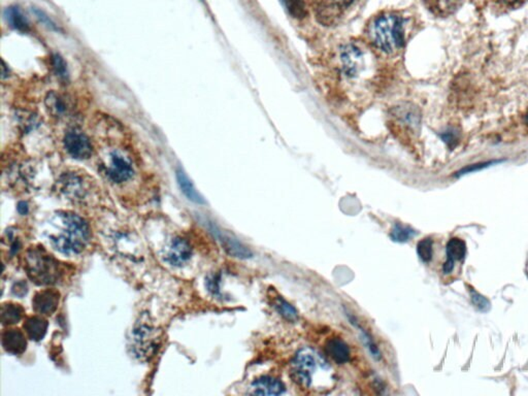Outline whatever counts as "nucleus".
Instances as JSON below:
<instances>
[{
    "instance_id": "17",
    "label": "nucleus",
    "mask_w": 528,
    "mask_h": 396,
    "mask_svg": "<svg viewBox=\"0 0 528 396\" xmlns=\"http://www.w3.org/2000/svg\"><path fill=\"white\" fill-rule=\"evenodd\" d=\"M286 391V387L278 379L264 376L251 385L250 393L254 395L279 396Z\"/></svg>"
},
{
    "instance_id": "6",
    "label": "nucleus",
    "mask_w": 528,
    "mask_h": 396,
    "mask_svg": "<svg viewBox=\"0 0 528 396\" xmlns=\"http://www.w3.org/2000/svg\"><path fill=\"white\" fill-rule=\"evenodd\" d=\"M339 66L346 77L350 79L359 77L368 66L366 49L356 43L345 44L339 50Z\"/></svg>"
},
{
    "instance_id": "4",
    "label": "nucleus",
    "mask_w": 528,
    "mask_h": 396,
    "mask_svg": "<svg viewBox=\"0 0 528 396\" xmlns=\"http://www.w3.org/2000/svg\"><path fill=\"white\" fill-rule=\"evenodd\" d=\"M24 261L27 276L39 286L57 284L62 278V264L43 247H30Z\"/></svg>"
},
{
    "instance_id": "23",
    "label": "nucleus",
    "mask_w": 528,
    "mask_h": 396,
    "mask_svg": "<svg viewBox=\"0 0 528 396\" xmlns=\"http://www.w3.org/2000/svg\"><path fill=\"white\" fill-rule=\"evenodd\" d=\"M46 106L54 117H66L69 111L68 102L64 96L56 92H50L46 97Z\"/></svg>"
},
{
    "instance_id": "28",
    "label": "nucleus",
    "mask_w": 528,
    "mask_h": 396,
    "mask_svg": "<svg viewBox=\"0 0 528 396\" xmlns=\"http://www.w3.org/2000/svg\"><path fill=\"white\" fill-rule=\"evenodd\" d=\"M490 6L496 10L507 12V10H516L527 3L528 0H488Z\"/></svg>"
},
{
    "instance_id": "15",
    "label": "nucleus",
    "mask_w": 528,
    "mask_h": 396,
    "mask_svg": "<svg viewBox=\"0 0 528 396\" xmlns=\"http://www.w3.org/2000/svg\"><path fill=\"white\" fill-rule=\"evenodd\" d=\"M1 343L4 351L12 355H21L27 349V339L25 333L18 328L3 330Z\"/></svg>"
},
{
    "instance_id": "9",
    "label": "nucleus",
    "mask_w": 528,
    "mask_h": 396,
    "mask_svg": "<svg viewBox=\"0 0 528 396\" xmlns=\"http://www.w3.org/2000/svg\"><path fill=\"white\" fill-rule=\"evenodd\" d=\"M60 190L70 200L83 201L89 192V184L83 176L77 173H66L60 177Z\"/></svg>"
},
{
    "instance_id": "21",
    "label": "nucleus",
    "mask_w": 528,
    "mask_h": 396,
    "mask_svg": "<svg viewBox=\"0 0 528 396\" xmlns=\"http://www.w3.org/2000/svg\"><path fill=\"white\" fill-rule=\"evenodd\" d=\"M25 310L22 305L15 303H4L1 305V322L4 326H14L24 317Z\"/></svg>"
},
{
    "instance_id": "33",
    "label": "nucleus",
    "mask_w": 528,
    "mask_h": 396,
    "mask_svg": "<svg viewBox=\"0 0 528 396\" xmlns=\"http://www.w3.org/2000/svg\"><path fill=\"white\" fill-rule=\"evenodd\" d=\"M32 12H35L37 18L39 19V20L41 21L43 24H45L48 28L57 29L55 23H54L53 21H52L51 19H50L49 17H48L47 15L43 12V10H39V8H33Z\"/></svg>"
},
{
    "instance_id": "13",
    "label": "nucleus",
    "mask_w": 528,
    "mask_h": 396,
    "mask_svg": "<svg viewBox=\"0 0 528 396\" xmlns=\"http://www.w3.org/2000/svg\"><path fill=\"white\" fill-rule=\"evenodd\" d=\"M194 249L187 240L183 238H173L165 252V261L173 266L181 267L191 259Z\"/></svg>"
},
{
    "instance_id": "34",
    "label": "nucleus",
    "mask_w": 528,
    "mask_h": 396,
    "mask_svg": "<svg viewBox=\"0 0 528 396\" xmlns=\"http://www.w3.org/2000/svg\"><path fill=\"white\" fill-rule=\"evenodd\" d=\"M443 138L449 146H455L456 142H458V131L455 129H450L444 133Z\"/></svg>"
},
{
    "instance_id": "29",
    "label": "nucleus",
    "mask_w": 528,
    "mask_h": 396,
    "mask_svg": "<svg viewBox=\"0 0 528 396\" xmlns=\"http://www.w3.org/2000/svg\"><path fill=\"white\" fill-rule=\"evenodd\" d=\"M276 309H278L279 313L285 318V319L289 320V321H296L299 319V314H297L296 310L287 303L284 299H279L276 301Z\"/></svg>"
},
{
    "instance_id": "16",
    "label": "nucleus",
    "mask_w": 528,
    "mask_h": 396,
    "mask_svg": "<svg viewBox=\"0 0 528 396\" xmlns=\"http://www.w3.org/2000/svg\"><path fill=\"white\" fill-rule=\"evenodd\" d=\"M466 255V245L462 238H453L448 242L446 246V259L443 265V272L445 274L453 272L456 263H460Z\"/></svg>"
},
{
    "instance_id": "11",
    "label": "nucleus",
    "mask_w": 528,
    "mask_h": 396,
    "mask_svg": "<svg viewBox=\"0 0 528 396\" xmlns=\"http://www.w3.org/2000/svg\"><path fill=\"white\" fill-rule=\"evenodd\" d=\"M316 15L321 22L330 24L339 18L355 0H311Z\"/></svg>"
},
{
    "instance_id": "14",
    "label": "nucleus",
    "mask_w": 528,
    "mask_h": 396,
    "mask_svg": "<svg viewBox=\"0 0 528 396\" xmlns=\"http://www.w3.org/2000/svg\"><path fill=\"white\" fill-rule=\"evenodd\" d=\"M211 232L215 234L216 238L221 243L224 250L230 255L240 259H249L253 256V253L242 244L238 238H234L232 234H226L222 232L219 228L213 226L211 228Z\"/></svg>"
},
{
    "instance_id": "2",
    "label": "nucleus",
    "mask_w": 528,
    "mask_h": 396,
    "mask_svg": "<svg viewBox=\"0 0 528 396\" xmlns=\"http://www.w3.org/2000/svg\"><path fill=\"white\" fill-rule=\"evenodd\" d=\"M48 238L52 246L62 254H79L91 238L87 222L77 214L59 211L50 224Z\"/></svg>"
},
{
    "instance_id": "30",
    "label": "nucleus",
    "mask_w": 528,
    "mask_h": 396,
    "mask_svg": "<svg viewBox=\"0 0 528 396\" xmlns=\"http://www.w3.org/2000/svg\"><path fill=\"white\" fill-rule=\"evenodd\" d=\"M469 294H471V303H473V305H475L480 312L486 313V312L489 311L490 308H491V303H490V301H488L485 296H483V295L477 292L473 287H469Z\"/></svg>"
},
{
    "instance_id": "24",
    "label": "nucleus",
    "mask_w": 528,
    "mask_h": 396,
    "mask_svg": "<svg viewBox=\"0 0 528 396\" xmlns=\"http://www.w3.org/2000/svg\"><path fill=\"white\" fill-rule=\"evenodd\" d=\"M176 173H177L178 184H179L180 188H181L183 194L187 196V198L196 203H205V199L198 194V190L196 189L191 181L188 179L185 171L182 169H178Z\"/></svg>"
},
{
    "instance_id": "1",
    "label": "nucleus",
    "mask_w": 528,
    "mask_h": 396,
    "mask_svg": "<svg viewBox=\"0 0 528 396\" xmlns=\"http://www.w3.org/2000/svg\"><path fill=\"white\" fill-rule=\"evenodd\" d=\"M291 377L301 388L310 393H328L337 383L334 370L328 360L312 348L299 350L291 364Z\"/></svg>"
},
{
    "instance_id": "8",
    "label": "nucleus",
    "mask_w": 528,
    "mask_h": 396,
    "mask_svg": "<svg viewBox=\"0 0 528 396\" xmlns=\"http://www.w3.org/2000/svg\"><path fill=\"white\" fill-rule=\"evenodd\" d=\"M391 118L395 131H399V133L404 131V135H415L420 129V112L412 104L396 106L391 112Z\"/></svg>"
},
{
    "instance_id": "7",
    "label": "nucleus",
    "mask_w": 528,
    "mask_h": 396,
    "mask_svg": "<svg viewBox=\"0 0 528 396\" xmlns=\"http://www.w3.org/2000/svg\"><path fill=\"white\" fill-rule=\"evenodd\" d=\"M104 173L115 184H123L133 177L134 167L131 159L122 151H112L109 155L108 162L104 165Z\"/></svg>"
},
{
    "instance_id": "36",
    "label": "nucleus",
    "mask_w": 528,
    "mask_h": 396,
    "mask_svg": "<svg viewBox=\"0 0 528 396\" xmlns=\"http://www.w3.org/2000/svg\"><path fill=\"white\" fill-rule=\"evenodd\" d=\"M525 124H527L528 126V111L527 115H525Z\"/></svg>"
},
{
    "instance_id": "18",
    "label": "nucleus",
    "mask_w": 528,
    "mask_h": 396,
    "mask_svg": "<svg viewBox=\"0 0 528 396\" xmlns=\"http://www.w3.org/2000/svg\"><path fill=\"white\" fill-rule=\"evenodd\" d=\"M464 0H423L425 8L439 18H447L462 8Z\"/></svg>"
},
{
    "instance_id": "3",
    "label": "nucleus",
    "mask_w": 528,
    "mask_h": 396,
    "mask_svg": "<svg viewBox=\"0 0 528 396\" xmlns=\"http://www.w3.org/2000/svg\"><path fill=\"white\" fill-rule=\"evenodd\" d=\"M368 37L377 49L395 53L404 44V19L395 12H380L368 24Z\"/></svg>"
},
{
    "instance_id": "37",
    "label": "nucleus",
    "mask_w": 528,
    "mask_h": 396,
    "mask_svg": "<svg viewBox=\"0 0 528 396\" xmlns=\"http://www.w3.org/2000/svg\"><path fill=\"white\" fill-rule=\"evenodd\" d=\"M201 1H202V0H201Z\"/></svg>"
},
{
    "instance_id": "10",
    "label": "nucleus",
    "mask_w": 528,
    "mask_h": 396,
    "mask_svg": "<svg viewBox=\"0 0 528 396\" xmlns=\"http://www.w3.org/2000/svg\"><path fill=\"white\" fill-rule=\"evenodd\" d=\"M64 144L66 152L77 160L90 158L93 151L89 138L77 129L67 132L64 136Z\"/></svg>"
},
{
    "instance_id": "19",
    "label": "nucleus",
    "mask_w": 528,
    "mask_h": 396,
    "mask_svg": "<svg viewBox=\"0 0 528 396\" xmlns=\"http://www.w3.org/2000/svg\"><path fill=\"white\" fill-rule=\"evenodd\" d=\"M48 326L49 323L41 315L30 316L23 323V330L31 341H39L45 337Z\"/></svg>"
},
{
    "instance_id": "22",
    "label": "nucleus",
    "mask_w": 528,
    "mask_h": 396,
    "mask_svg": "<svg viewBox=\"0 0 528 396\" xmlns=\"http://www.w3.org/2000/svg\"><path fill=\"white\" fill-rule=\"evenodd\" d=\"M4 18H6V22L16 30L21 31V32H27V31L30 30L28 20L18 6H10V8H6Z\"/></svg>"
},
{
    "instance_id": "32",
    "label": "nucleus",
    "mask_w": 528,
    "mask_h": 396,
    "mask_svg": "<svg viewBox=\"0 0 528 396\" xmlns=\"http://www.w3.org/2000/svg\"><path fill=\"white\" fill-rule=\"evenodd\" d=\"M52 64H53L54 70H55L56 75L62 79H66L68 73H67V66L64 58L59 55H54L52 57Z\"/></svg>"
},
{
    "instance_id": "35",
    "label": "nucleus",
    "mask_w": 528,
    "mask_h": 396,
    "mask_svg": "<svg viewBox=\"0 0 528 396\" xmlns=\"http://www.w3.org/2000/svg\"><path fill=\"white\" fill-rule=\"evenodd\" d=\"M18 211L19 213L22 214V215H25V214L28 211V205H27V203L24 202V201H21V202H19Z\"/></svg>"
},
{
    "instance_id": "27",
    "label": "nucleus",
    "mask_w": 528,
    "mask_h": 396,
    "mask_svg": "<svg viewBox=\"0 0 528 396\" xmlns=\"http://www.w3.org/2000/svg\"><path fill=\"white\" fill-rule=\"evenodd\" d=\"M417 253L419 258L423 263H429L433 259V242L431 238H424L420 241L417 245Z\"/></svg>"
},
{
    "instance_id": "25",
    "label": "nucleus",
    "mask_w": 528,
    "mask_h": 396,
    "mask_svg": "<svg viewBox=\"0 0 528 396\" xmlns=\"http://www.w3.org/2000/svg\"><path fill=\"white\" fill-rule=\"evenodd\" d=\"M283 6L286 8L288 14L293 18L301 19L305 18L308 15L307 1L305 0H281Z\"/></svg>"
},
{
    "instance_id": "26",
    "label": "nucleus",
    "mask_w": 528,
    "mask_h": 396,
    "mask_svg": "<svg viewBox=\"0 0 528 396\" xmlns=\"http://www.w3.org/2000/svg\"><path fill=\"white\" fill-rule=\"evenodd\" d=\"M416 234L417 232H415L412 227H410V226L396 223L395 227H393V232H391L390 238L393 242L402 244V243H406L408 242V241L412 240Z\"/></svg>"
},
{
    "instance_id": "31",
    "label": "nucleus",
    "mask_w": 528,
    "mask_h": 396,
    "mask_svg": "<svg viewBox=\"0 0 528 396\" xmlns=\"http://www.w3.org/2000/svg\"><path fill=\"white\" fill-rule=\"evenodd\" d=\"M354 324H356V326H357L358 328H359L360 331H361L362 333V339H364V343H366V348H368V350H370V354H372L373 356H374L376 359H380L381 358V353L380 351H379L378 347H377L376 343H374V339H372V337H370V334H368V332H366V330H364V328H360L359 324L355 323V322H353Z\"/></svg>"
},
{
    "instance_id": "5",
    "label": "nucleus",
    "mask_w": 528,
    "mask_h": 396,
    "mask_svg": "<svg viewBox=\"0 0 528 396\" xmlns=\"http://www.w3.org/2000/svg\"><path fill=\"white\" fill-rule=\"evenodd\" d=\"M160 339V330L149 322L148 316L147 319L140 318L132 330L131 348L134 355L142 361L150 359L158 349Z\"/></svg>"
},
{
    "instance_id": "20",
    "label": "nucleus",
    "mask_w": 528,
    "mask_h": 396,
    "mask_svg": "<svg viewBox=\"0 0 528 396\" xmlns=\"http://www.w3.org/2000/svg\"><path fill=\"white\" fill-rule=\"evenodd\" d=\"M326 352L337 364H343L350 360V349L345 341L332 339L326 343Z\"/></svg>"
},
{
    "instance_id": "12",
    "label": "nucleus",
    "mask_w": 528,
    "mask_h": 396,
    "mask_svg": "<svg viewBox=\"0 0 528 396\" xmlns=\"http://www.w3.org/2000/svg\"><path fill=\"white\" fill-rule=\"evenodd\" d=\"M60 303V292L55 289H45L35 293L32 309L41 316H51L57 311Z\"/></svg>"
}]
</instances>
